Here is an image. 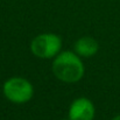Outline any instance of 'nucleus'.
Returning <instances> with one entry per match:
<instances>
[{
	"label": "nucleus",
	"instance_id": "0eeeda50",
	"mask_svg": "<svg viewBox=\"0 0 120 120\" xmlns=\"http://www.w3.org/2000/svg\"><path fill=\"white\" fill-rule=\"evenodd\" d=\"M62 120H70L69 118H64V119H62Z\"/></svg>",
	"mask_w": 120,
	"mask_h": 120
},
{
	"label": "nucleus",
	"instance_id": "423d86ee",
	"mask_svg": "<svg viewBox=\"0 0 120 120\" xmlns=\"http://www.w3.org/2000/svg\"><path fill=\"white\" fill-rule=\"evenodd\" d=\"M112 120H120V114H117L114 118H112Z\"/></svg>",
	"mask_w": 120,
	"mask_h": 120
},
{
	"label": "nucleus",
	"instance_id": "20e7f679",
	"mask_svg": "<svg viewBox=\"0 0 120 120\" xmlns=\"http://www.w3.org/2000/svg\"><path fill=\"white\" fill-rule=\"evenodd\" d=\"M94 116V104L86 97L76 98L69 106L68 118L70 120H93Z\"/></svg>",
	"mask_w": 120,
	"mask_h": 120
},
{
	"label": "nucleus",
	"instance_id": "7ed1b4c3",
	"mask_svg": "<svg viewBox=\"0 0 120 120\" xmlns=\"http://www.w3.org/2000/svg\"><path fill=\"white\" fill-rule=\"evenodd\" d=\"M30 51L42 60L54 58L62 51V39L55 33H42L30 42Z\"/></svg>",
	"mask_w": 120,
	"mask_h": 120
},
{
	"label": "nucleus",
	"instance_id": "39448f33",
	"mask_svg": "<svg viewBox=\"0 0 120 120\" xmlns=\"http://www.w3.org/2000/svg\"><path fill=\"white\" fill-rule=\"evenodd\" d=\"M99 50L98 41L91 36H83L74 43V51L80 57H92Z\"/></svg>",
	"mask_w": 120,
	"mask_h": 120
},
{
	"label": "nucleus",
	"instance_id": "f257e3e1",
	"mask_svg": "<svg viewBox=\"0 0 120 120\" xmlns=\"http://www.w3.org/2000/svg\"><path fill=\"white\" fill-rule=\"evenodd\" d=\"M51 70L58 80L67 84H74L83 78L85 65L82 57L74 50H64L52 58Z\"/></svg>",
	"mask_w": 120,
	"mask_h": 120
},
{
	"label": "nucleus",
	"instance_id": "f03ea898",
	"mask_svg": "<svg viewBox=\"0 0 120 120\" xmlns=\"http://www.w3.org/2000/svg\"><path fill=\"white\" fill-rule=\"evenodd\" d=\"M2 93L13 104H26L34 96V86L27 78L14 76L5 80Z\"/></svg>",
	"mask_w": 120,
	"mask_h": 120
}]
</instances>
